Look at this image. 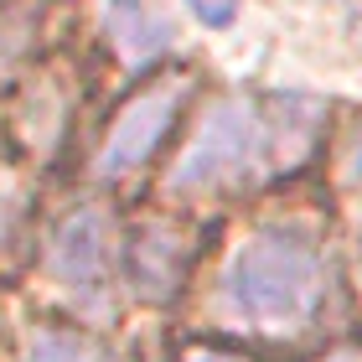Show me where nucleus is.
I'll use <instances>...</instances> for the list:
<instances>
[{"label": "nucleus", "instance_id": "13", "mask_svg": "<svg viewBox=\"0 0 362 362\" xmlns=\"http://www.w3.org/2000/svg\"><path fill=\"white\" fill-rule=\"evenodd\" d=\"M347 176H352V187L362 192V129L352 135V151H347Z\"/></svg>", "mask_w": 362, "mask_h": 362}, {"label": "nucleus", "instance_id": "5", "mask_svg": "<svg viewBox=\"0 0 362 362\" xmlns=\"http://www.w3.org/2000/svg\"><path fill=\"white\" fill-rule=\"evenodd\" d=\"M129 285H135L145 300H171L187 279V264H192V238L181 233L176 223H140L135 238H129Z\"/></svg>", "mask_w": 362, "mask_h": 362}, {"label": "nucleus", "instance_id": "1", "mask_svg": "<svg viewBox=\"0 0 362 362\" xmlns=\"http://www.w3.org/2000/svg\"><path fill=\"white\" fill-rule=\"evenodd\" d=\"M326 135V104L310 93H223L197 119L187 151L171 160L166 192L176 202H212V197L259 192L269 181H285Z\"/></svg>", "mask_w": 362, "mask_h": 362}, {"label": "nucleus", "instance_id": "3", "mask_svg": "<svg viewBox=\"0 0 362 362\" xmlns=\"http://www.w3.org/2000/svg\"><path fill=\"white\" fill-rule=\"evenodd\" d=\"M114 274H119V223L109 207H73L47 238V279L68 295L78 310L104 316L114 300Z\"/></svg>", "mask_w": 362, "mask_h": 362}, {"label": "nucleus", "instance_id": "4", "mask_svg": "<svg viewBox=\"0 0 362 362\" xmlns=\"http://www.w3.org/2000/svg\"><path fill=\"white\" fill-rule=\"evenodd\" d=\"M187 98H192V78L187 73H171V78L145 83L119 114H114V124L104 129V145H98V176L119 181L129 171H140L145 160L160 151V140L171 135V124L181 119V109H187Z\"/></svg>", "mask_w": 362, "mask_h": 362}, {"label": "nucleus", "instance_id": "2", "mask_svg": "<svg viewBox=\"0 0 362 362\" xmlns=\"http://www.w3.org/2000/svg\"><path fill=\"white\" fill-rule=\"evenodd\" d=\"M332 269L316 238L290 223H264L228 254L218 305L228 321L259 337H305L321 321Z\"/></svg>", "mask_w": 362, "mask_h": 362}, {"label": "nucleus", "instance_id": "10", "mask_svg": "<svg viewBox=\"0 0 362 362\" xmlns=\"http://www.w3.org/2000/svg\"><path fill=\"white\" fill-rule=\"evenodd\" d=\"M176 362H259V357L238 352V347H218V341H187Z\"/></svg>", "mask_w": 362, "mask_h": 362}, {"label": "nucleus", "instance_id": "12", "mask_svg": "<svg viewBox=\"0 0 362 362\" xmlns=\"http://www.w3.org/2000/svg\"><path fill=\"white\" fill-rule=\"evenodd\" d=\"M316 362H362V341L352 337V341H337V347H326Z\"/></svg>", "mask_w": 362, "mask_h": 362}, {"label": "nucleus", "instance_id": "8", "mask_svg": "<svg viewBox=\"0 0 362 362\" xmlns=\"http://www.w3.org/2000/svg\"><path fill=\"white\" fill-rule=\"evenodd\" d=\"M26 212H31V181L16 160L0 156V254L16 249V238L26 228Z\"/></svg>", "mask_w": 362, "mask_h": 362}, {"label": "nucleus", "instance_id": "9", "mask_svg": "<svg viewBox=\"0 0 362 362\" xmlns=\"http://www.w3.org/2000/svg\"><path fill=\"white\" fill-rule=\"evenodd\" d=\"M31 16L16 11V6H0V83L21 68V57L31 52Z\"/></svg>", "mask_w": 362, "mask_h": 362}, {"label": "nucleus", "instance_id": "11", "mask_svg": "<svg viewBox=\"0 0 362 362\" xmlns=\"http://www.w3.org/2000/svg\"><path fill=\"white\" fill-rule=\"evenodd\" d=\"M187 6L202 26H233L238 21V0H187Z\"/></svg>", "mask_w": 362, "mask_h": 362}, {"label": "nucleus", "instance_id": "6", "mask_svg": "<svg viewBox=\"0 0 362 362\" xmlns=\"http://www.w3.org/2000/svg\"><path fill=\"white\" fill-rule=\"evenodd\" d=\"M104 26H109V42L124 62H151L171 47V21L160 16L151 0H109L104 6Z\"/></svg>", "mask_w": 362, "mask_h": 362}, {"label": "nucleus", "instance_id": "7", "mask_svg": "<svg viewBox=\"0 0 362 362\" xmlns=\"http://www.w3.org/2000/svg\"><path fill=\"white\" fill-rule=\"evenodd\" d=\"M26 362H124L114 347H104L88 332H68V326H37L26 337Z\"/></svg>", "mask_w": 362, "mask_h": 362}]
</instances>
